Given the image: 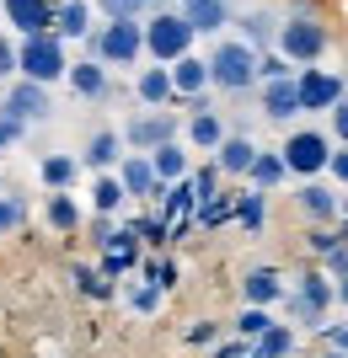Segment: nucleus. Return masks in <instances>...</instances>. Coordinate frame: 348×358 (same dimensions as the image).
Segmentation results:
<instances>
[{"label": "nucleus", "instance_id": "1", "mask_svg": "<svg viewBox=\"0 0 348 358\" xmlns=\"http://www.w3.org/2000/svg\"><path fill=\"white\" fill-rule=\"evenodd\" d=\"M209 86L230 91V96H242V91L258 86V48L242 43V38H225V43H214L209 59Z\"/></svg>", "mask_w": 348, "mask_h": 358}, {"label": "nucleus", "instance_id": "2", "mask_svg": "<svg viewBox=\"0 0 348 358\" xmlns=\"http://www.w3.org/2000/svg\"><path fill=\"white\" fill-rule=\"evenodd\" d=\"M91 38V59L102 64H134L145 54V22L139 16H107V27L86 32Z\"/></svg>", "mask_w": 348, "mask_h": 358}, {"label": "nucleus", "instance_id": "3", "mask_svg": "<svg viewBox=\"0 0 348 358\" xmlns=\"http://www.w3.org/2000/svg\"><path fill=\"white\" fill-rule=\"evenodd\" d=\"M273 38H279V54H284L289 64H316L321 54H327V43H333V32L321 27V16H311V11L284 16Z\"/></svg>", "mask_w": 348, "mask_h": 358}, {"label": "nucleus", "instance_id": "4", "mask_svg": "<svg viewBox=\"0 0 348 358\" xmlns=\"http://www.w3.org/2000/svg\"><path fill=\"white\" fill-rule=\"evenodd\" d=\"M16 70L27 75V80H43V86L64 80V70H70V59H64V38H60V32H27V38L16 43Z\"/></svg>", "mask_w": 348, "mask_h": 358}, {"label": "nucleus", "instance_id": "5", "mask_svg": "<svg viewBox=\"0 0 348 358\" xmlns=\"http://www.w3.org/2000/svg\"><path fill=\"white\" fill-rule=\"evenodd\" d=\"M193 38L198 32L182 22L177 11H155L151 22H145V54H151L155 64H172V59H182L188 48H193Z\"/></svg>", "mask_w": 348, "mask_h": 358}, {"label": "nucleus", "instance_id": "6", "mask_svg": "<svg viewBox=\"0 0 348 358\" xmlns=\"http://www.w3.org/2000/svg\"><path fill=\"white\" fill-rule=\"evenodd\" d=\"M284 171H295V177H316V171H327V155H333V139L316 134V129H295V134L284 139Z\"/></svg>", "mask_w": 348, "mask_h": 358}, {"label": "nucleus", "instance_id": "7", "mask_svg": "<svg viewBox=\"0 0 348 358\" xmlns=\"http://www.w3.org/2000/svg\"><path fill=\"white\" fill-rule=\"evenodd\" d=\"M295 96H300V113H327L343 91V75L337 70H300L295 75Z\"/></svg>", "mask_w": 348, "mask_h": 358}, {"label": "nucleus", "instance_id": "8", "mask_svg": "<svg viewBox=\"0 0 348 358\" xmlns=\"http://www.w3.org/2000/svg\"><path fill=\"white\" fill-rule=\"evenodd\" d=\"M0 113H11V118H22V123H43L48 113H54V102H48V86H43V80H27V75H22V80L6 91Z\"/></svg>", "mask_w": 348, "mask_h": 358}, {"label": "nucleus", "instance_id": "9", "mask_svg": "<svg viewBox=\"0 0 348 358\" xmlns=\"http://www.w3.org/2000/svg\"><path fill=\"white\" fill-rule=\"evenodd\" d=\"M123 139L134 150H155V145H167V139H177V118L172 113H134V118L123 123Z\"/></svg>", "mask_w": 348, "mask_h": 358}, {"label": "nucleus", "instance_id": "10", "mask_svg": "<svg viewBox=\"0 0 348 358\" xmlns=\"http://www.w3.org/2000/svg\"><path fill=\"white\" fill-rule=\"evenodd\" d=\"M118 182H123V193H129V198H161V193H167V182H155V166H151L145 150L118 166Z\"/></svg>", "mask_w": 348, "mask_h": 358}, {"label": "nucleus", "instance_id": "11", "mask_svg": "<svg viewBox=\"0 0 348 358\" xmlns=\"http://www.w3.org/2000/svg\"><path fill=\"white\" fill-rule=\"evenodd\" d=\"M64 80H70V91H76V96H86V102H107V96H113V80H107L102 59L70 64V70H64Z\"/></svg>", "mask_w": 348, "mask_h": 358}, {"label": "nucleus", "instance_id": "12", "mask_svg": "<svg viewBox=\"0 0 348 358\" xmlns=\"http://www.w3.org/2000/svg\"><path fill=\"white\" fill-rule=\"evenodd\" d=\"M300 113V96H295V75H279V80H263V118L289 123Z\"/></svg>", "mask_w": 348, "mask_h": 358}, {"label": "nucleus", "instance_id": "13", "mask_svg": "<svg viewBox=\"0 0 348 358\" xmlns=\"http://www.w3.org/2000/svg\"><path fill=\"white\" fill-rule=\"evenodd\" d=\"M0 6H6V22L22 38L27 32H48V22H54V0H0Z\"/></svg>", "mask_w": 348, "mask_h": 358}, {"label": "nucleus", "instance_id": "14", "mask_svg": "<svg viewBox=\"0 0 348 358\" xmlns=\"http://www.w3.org/2000/svg\"><path fill=\"white\" fill-rule=\"evenodd\" d=\"M182 22L193 32H204V38H214V32L230 22V0H182Z\"/></svg>", "mask_w": 348, "mask_h": 358}, {"label": "nucleus", "instance_id": "15", "mask_svg": "<svg viewBox=\"0 0 348 358\" xmlns=\"http://www.w3.org/2000/svg\"><path fill=\"white\" fill-rule=\"evenodd\" d=\"M172 96H204V86H209V64L193 59V54H182V59H172Z\"/></svg>", "mask_w": 348, "mask_h": 358}, {"label": "nucleus", "instance_id": "16", "mask_svg": "<svg viewBox=\"0 0 348 358\" xmlns=\"http://www.w3.org/2000/svg\"><path fill=\"white\" fill-rule=\"evenodd\" d=\"M48 32H60V38H86V32H91V6H86V0H60Z\"/></svg>", "mask_w": 348, "mask_h": 358}, {"label": "nucleus", "instance_id": "17", "mask_svg": "<svg viewBox=\"0 0 348 358\" xmlns=\"http://www.w3.org/2000/svg\"><path fill=\"white\" fill-rule=\"evenodd\" d=\"M214 155H220V171H230V177H246V166H252L258 145H252L246 134H225L220 145H214Z\"/></svg>", "mask_w": 348, "mask_h": 358}, {"label": "nucleus", "instance_id": "18", "mask_svg": "<svg viewBox=\"0 0 348 358\" xmlns=\"http://www.w3.org/2000/svg\"><path fill=\"white\" fill-rule=\"evenodd\" d=\"M295 203H300V214H311L316 224L337 220V193H333V187H321V182H305L300 193H295Z\"/></svg>", "mask_w": 348, "mask_h": 358}, {"label": "nucleus", "instance_id": "19", "mask_svg": "<svg viewBox=\"0 0 348 358\" xmlns=\"http://www.w3.org/2000/svg\"><path fill=\"white\" fill-rule=\"evenodd\" d=\"M145 155H151V166H155V182H177V177H188V150H182L177 139H167V145L145 150Z\"/></svg>", "mask_w": 348, "mask_h": 358}, {"label": "nucleus", "instance_id": "20", "mask_svg": "<svg viewBox=\"0 0 348 358\" xmlns=\"http://www.w3.org/2000/svg\"><path fill=\"white\" fill-rule=\"evenodd\" d=\"M242 294H246V305H273V299H284V284H279L273 268H252L242 278Z\"/></svg>", "mask_w": 348, "mask_h": 358}, {"label": "nucleus", "instance_id": "21", "mask_svg": "<svg viewBox=\"0 0 348 358\" xmlns=\"http://www.w3.org/2000/svg\"><path fill=\"white\" fill-rule=\"evenodd\" d=\"M246 177L258 182L263 193H268V187H279V182L289 177V171H284V155H279V150H258V155H252V166H246Z\"/></svg>", "mask_w": 348, "mask_h": 358}, {"label": "nucleus", "instance_id": "22", "mask_svg": "<svg viewBox=\"0 0 348 358\" xmlns=\"http://www.w3.org/2000/svg\"><path fill=\"white\" fill-rule=\"evenodd\" d=\"M188 139H193L198 150H214L220 139H225V123H220V113H209V107H193V123H188Z\"/></svg>", "mask_w": 348, "mask_h": 358}, {"label": "nucleus", "instance_id": "23", "mask_svg": "<svg viewBox=\"0 0 348 358\" xmlns=\"http://www.w3.org/2000/svg\"><path fill=\"white\" fill-rule=\"evenodd\" d=\"M134 91H139V102H145V107H167L172 102V75L161 70V64H155V70H139Z\"/></svg>", "mask_w": 348, "mask_h": 358}, {"label": "nucleus", "instance_id": "24", "mask_svg": "<svg viewBox=\"0 0 348 358\" xmlns=\"http://www.w3.org/2000/svg\"><path fill=\"white\" fill-rule=\"evenodd\" d=\"M230 220L242 224V230H263V220H268L263 187H252V193H236V203H230Z\"/></svg>", "mask_w": 348, "mask_h": 358}, {"label": "nucleus", "instance_id": "25", "mask_svg": "<svg viewBox=\"0 0 348 358\" xmlns=\"http://www.w3.org/2000/svg\"><path fill=\"white\" fill-rule=\"evenodd\" d=\"M81 161H86L91 171H107V166L118 161V134H113V129H97V134L86 139V155H81Z\"/></svg>", "mask_w": 348, "mask_h": 358}, {"label": "nucleus", "instance_id": "26", "mask_svg": "<svg viewBox=\"0 0 348 358\" xmlns=\"http://www.w3.org/2000/svg\"><path fill=\"white\" fill-rule=\"evenodd\" d=\"M43 214H48V224H54V230H64V236H70V230H81V209H76V198L64 193V187H54V198L43 203Z\"/></svg>", "mask_w": 348, "mask_h": 358}, {"label": "nucleus", "instance_id": "27", "mask_svg": "<svg viewBox=\"0 0 348 358\" xmlns=\"http://www.w3.org/2000/svg\"><path fill=\"white\" fill-rule=\"evenodd\" d=\"M123 198H129V193H123V182L102 171V177H97V187H91V203H97V214H118V209H123Z\"/></svg>", "mask_w": 348, "mask_h": 358}, {"label": "nucleus", "instance_id": "28", "mask_svg": "<svg viewBox=\"0 0 348 358\" xmlns=\"http://www.w3.org/2000/svg\"><path fill=\"white\" fill-rule=\"evenodd\" d=\"M273 32H279V22H273L268 11H246L242 16V43L263 48V43H273Z\"/></svg>", "mask_w": 348, "mask_h": 358}, {"label": "nucleus", "instance_id": "29", "mask_svg": "<svg viewBox=\"0 0 348 358\" xmlns=\"http://www.w3.org/2000/svg\"><path fill=\"white\" fill-rule=\"evenodd\" d=\"M252 348H258L263 358H295V331H289V327H268Z\"/></svg>", "mask_w": 348, "mask_h": 358}, {"label": "nucleus", "instance_id": "30", "mask_svg": "<svg viewBox=\"0 0 348 358\" xmlns=\"http://www.w3.org/2000/svg\"><path fill=\"white\" fill-rule=\"evenodd\" d=\"M300 299L321 315L327 305H333V278H327V273H305V278H300Z\"/></svg>", "mask_w": 348, "mask_h": 358}, {"label": "nucleus", "instance_id": "31", "mask_svg": "<svg viewBox=\"0 0 348 358\" xmlns=\"http://www.w3.org/2000/svg\"><path fill=\"white\" fill-rule=\"evenodd\" d=\"M76 155H43V182L48 187H70V182H76Z\"/></svg>", "mask_w": 348, "mask_h": 358}, {"label": "nucleus", "instance_id": "32", "mask_svg": "<svg viewBox=\"0 0 348 358\" xmlns=\"http://www.w3.org/2000/svg\"><path fill=\"white\" fill-rule=\"evenodd\" d=\"M76 284H81L86 299H113V278L102 268H76Z\"/></svg>", "mask_w": 348, "mask_h": 358}, {"label": "nucleus", "instance_id": "33", "mask_svg": "<svg viewBox=\"0 0 348 358\" xmlns=\"http://www.w3.org/2000/svg\"><path fill=\"white\" fill-rule=\"evenodd\" d=\"M22 220H27V198H16V193H0V236L22 230Z\"/></svg>", "mask_w": 348, "mask_h": 358}, {"label": "nucleus", "instance_id": "34", "mask_svg": "<svg viewBox=\"0 0 348 358\" xmlns=\"http://www.w3.org/2000/svg\"><path fill=\"white\" fill-rule=\"evenodd\" d=\"M268 327H273V321H268V310H263V305H246V310L236 315V331H242L246 343H258V337H263Z\"/></svg>", "mask_w": 348, "mask_h": 358}, {"label": "nucleus", "instance_id": "35", "mask_svg": "<svg viewBox=\"0 0 348 358\" xmlns=\"http://www.w3.org/2000/svg\"><path fill=\"white\" fill-rule=\"evenodd\" d=\"M230 203H236V198H198V214H193V220L198 224H225L230 220Z\"/></svg>", "mask_w": 348, "mask_h": 358}, {"label": "nucleus", "instance_id": "36", "mask_svg": "<svg viewBox=\"0 0 348 358\" xmlns=\"http://www.w3.org/2000/svg\"><path fill=\"white\" fill-rule=\"evenodd\" d=\"M161 294H167V289H161V284H151V278H145V284H139L134 294H129V305H134L139 315H151V310H161Z\"/></svg>", "mask_w": 348, "mask_h": 358}, {"label": "nucleus", "instance_id": "37", "mask_svg": "<svg viewBox=\"0 0 348 358\" xmlns=\"http://www.w3.org/2000/svg\"><path fill=\"white\" fill-rule=\"evenodd\" d=\"M107 16H139L145 6H161V0H97Z\"/></svg>", "mask_w": 348, "mask_h": 358}, {"label": "nucleus", "instance_id": "38", "mask_svg": "<svg viewBox=\"0 0 348 358\" xmlns=\"http://www.w3.org/2000/svg\"><path fill=\"white\" fill-rule=\"evenodd\" d=\"M188 182H193L198 198H214V182H220V166H204V171H188Z\"/></svg>", "mask_w": 348, "mask_h": 358}, {"label": "nucleus", "instance_id": "39", "mask_svg": "<svg viewBox=\"0 0 348 358\" xmlns=\"http://www.w3.org/2000/svg\"><path fill=\"white\" fill-rule=\"evenodd\" d=\"M321 262H327V278H348V246H343V241H337V246L321 257Z\"/></svg>", "mask_w": 348, "mask_h": 358}, {"label": "nucleus", "instance_id": "40", "mask_svg": "<svg viewBox=\"0 0 348 358\" xmlns=\"http://www.w3.org/2000/svg\"><path fill=\"white\" fill-rule=\"evenodd\" d=\"M327 113H333V134H337V145H348V96H337Z\"/></svg>", "mask_w": 348, "mask_h": 358}, {"label": "nucleus", "instance_id": "41", "mask_svg": "<svg viewBox=\"0 0 348 358\" xmlns=\"http://www.w3.org/2000/svg\"><path fill=\"white\" fill-rule=\"evenodd\" d=\"M279 75H289V59H284V54H268V59H258V80H279Z\"/></svg>", "mask_w": 348, "mask_h": 358}, {"label": "nucleus", "instance_id": "42", "mask_svg": "<svg viewBox=\"0 0 348 358\" xmlns=\"http://www.w3.org/2000/svg\"><path fill=\"white\" fill-rule=\"evenodd\" d=\"M284 305H289V315H295V321H305V327H321V315L311 310V305H305L300 294H284Z\"/></svg>", "mask_w": 348, "mask_h": 358}, {"label": "nucleus", "instance_id": "43", "mask_svg": "<svg viewBox=\"0 0 348 358\" xmlns=\"http://www.w3.org/2000/svg\"><path fill=\"white\" fill-rule=\"evenodd\" d=\"M188 343H193V348L220 343V327H214V321H198V327H188Z\"/></svg>", "mask_w": 348, "mask_h": 358}, {"label": "nucleus", "instance_id": "44", "mask_svg": "<svg viewBox=\"0 0 348 358\" xmlns=\"http://www.w3.org/2000/svg\"><path fill=\"white\" fill-rule=\"evenodd\" d=\"M22 129H27L22 118H11V113H0V150H6V145H16V139H22Z\"/></svg>", "mask_w": 348, "mask_h": 358}, {"label": "nucleus", "instance_id": "45", "mask_svg": "<svg viewBox=\"0 0 348 358\" xmlns=\"http://www.w3.org/2000/svg\"><path fill=\"white\" fill-rule=\"evenodd\" d=\"M327 171H333L337 182H348V145H337L333 155H327Z\"/></svg>", "mask_w": 348, "mask_h": 358}, {"label": "nucleus", "instance_id": "46", "mask_svg": "<svg viewBox=\"0 0 348 358\" xmlns=\"http://www.w3.org/2000/svg\"><path fill=\"white\" fill-rule=\"evenodd\" d=\"M333 246H337V230H311V252L316 257H327Z\"/></svg>", "mask_w": 348, "mask_h": 358}, {"label": "nucleus", "instance_id": "47", "mask_svg": "<svg viewBox=\"0 0 348 358\" xmlns=\"http://www.w3.org/2000/svg\"><path fill=\"white\" fill-rule=\"evenodd\" d=\"M16 75V43H0V80Z\"/></svg>", "mask_w": 348, "mask_h": 358}, {"label": "nucleus", "instance_id": "48", "mask_svg": "<svg viewBox=\"0 0 348 358\" xmlns=\"http://www.w3.org/2000/svg\"><path fill=\"white\" fill-rule=\"evenodd\" d=\"M246 353V337H242V343H220V348H214V358H242Z\"/></svg>", "mask_w": 348, "mask_h": 358}, {"label": "nucleus", "instance_id": "49", "mask_svg": "<svg viewBox=\"0 0 348 358\" xmlns=\"http://www.w3.org/2000/svg\"><path fill=\"white\" fill-rule=\"evenodd\" d=\"M321 331H327V343H333V348H343V353H348V327H321Z\"/></svg>", "mask_w": 348, "mask_h": 358}, {"label": "nucleus", "instance_id": "50", "mask_svg": "<svg viewBox=\"0 0 348 358\" xmlns=\"http://www.w3.org/2000/svg\"><path fill=\"white\" fill-rule=\"evenodd\" d=\"M333 299H343V305H348V278H337V284H333Z\"/></svg>", "mask_w": 348, "mask_h": 358}, {"label": "nucleus", "instance_id": "51", "mask_svg": "<svg viewBox=\"0 0 348 358\" xmlns=\"http://www.w3.org/2000/svg\"><path fill=\"white\" fill-rule=\"evenodd\" d=\"M321 358H348V353H343V348H327V353H321Z\"/></svg>", "mask_w": 348, "mask_h": 358}, {"label": "nucleus", "instance_id": "52", "mask_svg": "<svg viewBox=\"0 0 348 358\" xmlns=\"http://www.w3.org/2000/svg\"><path fill=\"white\" fill-rule=\"evenodd\" d=\"M242 358H263V353H258V348H246V353H242Z\"/></svg>", "mask_w": 348, "mask_h": 358}, {"label": "nucleus", "instance_id": "53", "mask_svg": "<svg viewBox=\"0 0 348 358\" xmlns=\"http://www.w3.org/2000/svg\"><path fill=\"white\" fill-rule=\"evenodd\" d=\"M337 241H348V224H343V230H337Z\"/></svg>", "mask_w": 348, "mask_h": 358}]
</instances>
